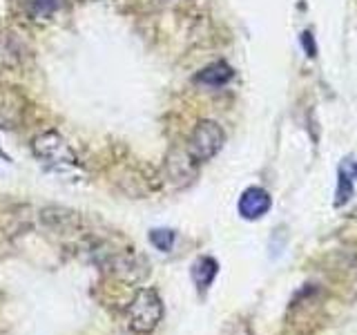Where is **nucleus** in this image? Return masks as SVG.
<instances>
[{
	"label": "nucleus",
	"mask_w": 357,
	"mask_h": 335,
	"mask_svg": "<svg viewBox=\"0 0 357 335\" xmlns=\"http://www.w3.org/2000/svg\"><path fill=\"white\" fill-rule=\"evenodd\" d=\"M31 152L33 156L45 163L54 172L67 174L78 168V156L74 148L67 143L59 132H43L31 141Z\"/></svg>",
	"instance_id": "1"
},
{
	"label": "nucleus",
	"mask_w": 357,
	"mask_h": 335,
	"mask_svg": "<svg viewBox=\"0 0 357 335\" xmlns=\"http://www.w3.org/2000/svg\"><path fill=\"white\" fill-rule=\"evenodd\" d=\"M128 327L134 333H152L163 318V302L154 288H141L128 304Z\"/></svg>",
	"instance_id": "2"
},
{
	"label": "nucleus",
	"mask_w": 357,
	"mask_h": 335,
	"mask_svg": "<svg viewBox=\"0 0 357 335\" xmlns=\"http://www.w3.org/2000/svg\"><path fill=\"white\" fill-rule=\"evenodd\" d=\"M223 143H226V134H223L219 123L199 121L197 128L192 130V137H190L188 154L192 156L195 163H204L210 161L223 148Z\"/></svg>",
	"instance_id": "3"
},
{
	"label": "nucleus",
	"mask_w": 357,
	"mask_h": 335,
	"mask_svg": "<svg viewBox=\"0 0 357 335\" xmlns=\"http://www.w3.org/2000/svg\"><path fill=\"white\" fill-rule=\"evenodd\" d=\"M27 96L18 87L0 83V130L18 128L27 114Z\"/></svg>",
	"instance_id": "4"
},
{
	"label": "nucleus",
	"mask_w": 357,
	"mask_h": 335,
	"mask_svg": "<svg viewBox=\"0 0 357 335\" xmlns=\"http://www.w3.org/2000/svg\"><path fill=\"white\" fill-rule=\"evenodd\" d=\"M273 206V201H271V195L266 193L264 188H248V190H243V195L239 199V215L243 219H259L264 217L268 210H271Z\"/></svg>",
	"instance_id": "5"
},
{
	"label": "nucleus",
	"mask_w": 357,
	"mask_h": 335,
	"mask_svg": "<svg viewBox=\"0 0 357 335\" xmlns=\"http://www.w3.org/2000/svg\"><path fill=\"white\" fill-rule=\"evenodd\" d=\"M27 59V47L14 31H0V67H16Z\"/></svg>",
	"instance_id": "6"
},
{
	"label": "nucleus",
	"mask_w": 357,
	"mask_h": 335,
	"mask_svg": "<svg viewBox=\"0 0 357 335\" xmlns=\"http://www.w3.org/2000/svg\"><path fill=\"white\" fill-rule=\"evenodd\" d=\"M232 76H234L232 67L228 63L219 61V63H212V65L204 67V70L195 76V83L208 85V87H221V85H226Z\"/></svg>",
	"instance_id": "7"
},
{
	"label": "nucleus",
	"mask_w": 357,
	"mask_h": 335,
	"mask_svg": "<svg viewBox=\"0 0 357 335\" xmlns=\"http://www.w3.org/2000/svg\"><path fill=\"white\" fill-rule=\"evenodd\" d=\"M219 273V264L212 260V257H199L192 264V279L199 286V290L210 288V284L215 282V277Z\"/></svg>",
	"instance_id": "8"
},
{
	"label": "nucleus",
	"mask_w": 357,
	"mask_h": 335,
	"mask_svg": "<svg viewBox=\"0 0 357 335\" xmlns=\"http://www.w3.org/2000/svg\"><path fill=\"white\" fill-rule=\"evenodd\" d=\"M65 5V0H31V14L36 18H50Z\"/></svg>",
	"instance_id": "9"
},
{
	"label": "nucleus",
	"mask_w": 357,
	"mask_h": 335,
	"mask_svg": "<svg viewBox=\"0 0 357 335\" xmlns=\"http://www.w3.org/2000/svg\"><path fill=\"white\" fill-rule=\"evenodd\" d=\"M150 241L159 248L161 253H167L172 248V244H174V232L172 230H167V228H156L150 232Z\"/></svg>",
	"instance_id": "10"
},
{
	"label": "nucleus",
	"mask_w": 357,
	"mask_h": 335,
	"mask_svg": "<svg viewBox=\"0 0 357 335\" xmlns=\"http://www.w3.org/2000/svg\"><path fill=\"white\" fill-rule=\"evenodd\" d=\"M353 195V184H351V177L346 172V168L340 170V181H337V199H335V206H344L346 201L351 199Z\"/></svg>",
	"instance_id": "11"
},
{
	"label": "nucleus",
	"mask_w": 357,
	"mask_h": 335,
	"mask_svg": "<svg viewBox=\"0 0 357 335\" xmlns=\"http://www.w3.org/2000/svg\"><path fill=\"white\" fill-rule=\"evenodd\" d=\"M301 45H304V47H306V54L310 56V59L317 54L315 40H312V34H310V31H304V34H301Z\"/></svg>",
	"instance_id": "12"
},
{
	"label": "nucleus",
	"mask_w": 357,
	"mask_h": 335,
	"mask_svg": "<svg viewBox=\"0 0 357 335\" xmlns=\"http://www.w3.org/2000/svg\"><path fill=\"white\" fill-rule=\"evenodd\" d=\"M346 172H351V177H353V179H357V163H353Z\"/></svg>",
	"instance_id": "13"
}]
</instances>
